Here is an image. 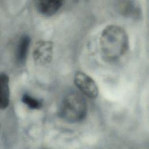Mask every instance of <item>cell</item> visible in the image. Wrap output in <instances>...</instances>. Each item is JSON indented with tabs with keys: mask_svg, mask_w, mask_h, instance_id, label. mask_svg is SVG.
I'll list each match as a JSON object with an SVG mask.
<instances>
[{
	"mask_svg": "<svg viewBox=\"0 0 149 149\" xmlns=\"http://www.w3.org/2000/svg\"><path fill=\"white\" fill-rule=\"evenodd\" d=\"M99 43L102 58L107 62H113L126 52L129 48V38L122 27L111 24L102 30Z\"/></svg>",
	"mask_w": 149,
	"mask_h": 149,
	"instance_id": "1",
	"label": "cell"
},
{
	"mask_svg": "<svg viewBox=\"0 0 149 149\" xmlns=\"http://www.w3.org/2000/svg\"><path fill=\"white\" fill-rule=\"evenodd\" d=\"M87 112V104L83 96L77 93L68 94L62 100L58 115L69 123H76L83 120Z\"/></svg>",
	"mask_w": 149,
	"mask_h": 149,
	"instance_id": "2",
	"label": "cell"
},
{
	"mask_svg": "<svg viewBox=\"0 0 149 149\" xmlns=\"http://www.w3.org/2000/svg\"><path fill=\"white\" fill-rule=\"evenodd\" d=\"M74 83L80 91L90 98H95L98 94V87L93 78L86 73L77 71L74 76Z\"/></svg>",
	"mask_w": 149,
	"mask_h": 149,
	"instance_id": "3",
	"label": "cell"
},
{
	"mask_svg": "<svg viewBox=\"0 0 149 149\" xmlns=\"http://www.w3.org/2000/svg\"><path fill=\"white\" fill-rule=\"evenodd\" d=\"M54 44L52 41L41 40L36 42L33 51L34 63L39 66H44L52 59Z\"/></svg>",
	"mask_w": 149,
	"mask_h": 149,
	"instance_id": "4",
	"label": "cell"
},
{
	"mask_svg": "<svg viewBox=\"0 0 149 149\" xmlns=\"http://www.w3.org/2000/svg\"><path fill=\"white\" fill-rule=\"evenodd\" d=\"M118 10L123 16L133 19H139L141 16V8L134 1H121L118 2Z\"/></svg>",
	"mask_w": 149,
	"mask_h": 149,
	"instance_id": "5",
	"label": "cell"
},
{
	"mask_svg": "<svg viewBox=\"0 0 149 149\" xmlns=\"http://www.w3.org/2000/svg\"><path fill=\"white\" fill-rule=\"evenodd\" d=\"M60 0H39L36 2V6L38 12L45 16L55 15L62 6Z\"/></svg>",
	"mask_w": 149,
	"mask_h": 149,
	"instance_id": "6",
	"label": "cell"
},
{
	"mask_svg": "<svg viewBox=\"0 0 149 149\" xmlns=\"http://www.w3.org/2000/svg\"><path fill=\"white\" fill-rule=\"evenodd\" d=\"M9 77L5 73H0V109H6L9 104Z\"/></svg>",
	"mask_w": 149,
	"mask_h": 149,
	"instance_id": "7",
	"label": "cell"
},
{
	"mask_svg": "<svg viewBox=\"0 0 149 149\" xmlns=\"http://www.w3.org/2000/svg\"><path fill=\"white\" fill-rule=\"evenodd\" d=\"M30 41V37L26 34L23 35L19 41L16 49V59L20 64H24L26 62Z\"/></svg>",
	"mask_w": 149,
	"mask_h": 149,
	"instance_id": "8",
	"label": "cell"
},
{
	"mask_svg": "<svg viewBox=\"0 0 149 149\" xmlns=\"http://www.w3.org/2000/svg\"><path fill=\"white\" fill-rule=\"evenodd\" d=\"M22 101L29 108L32 109H39L42 107V105L41 101L27 94H24L23 95L22 97Z\"/></svg>",
	"mask_w": 149,
	"mask_h": 149,
	"instance_id": "9",
	"label": "cell"
}]
</instances>
